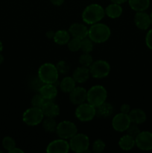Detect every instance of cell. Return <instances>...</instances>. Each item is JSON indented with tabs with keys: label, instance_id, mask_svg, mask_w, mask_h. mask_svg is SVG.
I'll use <instances>...</instances> for the list:
<instances>
[{
	"label": "cell",
	"instance_id": "74e56055",
	"mask_svg": "<svg viewBox=\"0 0 152 153\" xmlns=\"http://www.w3.org/2000/svg\"><path fill=\"white\" fill-rule=\"evenodd\" d=\"M52 4L55 6H61L63 4L65 0H49Z\"/></svg>",
	"mask_w": 152,
	"mask_h": 153
},
{
	"label": "cell",
	"instance_id": "d4e9b609",
	"mask_svg": "<svg viewBox=\"0 0 152 153\" xmlns=\"http://www.w3.org/2000/svg\"><path fill=\"white\" fill-rule=\"evenodd\" d=\"M55 43L58 45H65L70 40V34L66 30H59L55 33L53 38Z\"/></svg>",
	"mask_w": 152,
	"mask_h": 153
},
{
	"label": "cell",
	"instance_id": "7a4b0ae2",
	"mask_svg": "<svg viewBox=\"0 0 152 153\" xmlns=\"http://www.w3.org/2000/svg\"><path fill=\"white\" fill-rule=\"evenodd\" d=\"M105 16V10L98 4H91L86 6L82 13V19L88 25L99 22Z\"/></svg>",
	"mask_w": 152,
	"mask_h": 153
},
{
	"label": "cell",
	"instance_id": "1f68e13d",
	"mask_svg": "<svg viewBox=\"0 0 152 153\" xmlns=\"http://www.w3.org/2000/svg\"><path fill=\"white\" fill-rule=\"evenodd\" d=\"M105 147V143L101 139H97L92 144V151L96 153H101L104 150Z\"/></svg>",
	"mask_w": 152,
	"mask_h": 153
},
{
	"label": "cell",
	"instance_id": "ffe728a7",
	"mask_svg": "<svg viewBox=\"0 0 152 153\" xmlns=\"http://www.w3.org/2000/svg\"><path fill=\"white\" fill-rule=\"evenodd\" d=\"M135 137H132L129 134H125V135L122 136L119 140V146L122 150H131L135 146Z\"/></svg>",
	"mask_w": 152,
	"mask_h": 153
},
{
	"label": "cell",
	"instance_id": "836d02e7",
	"mask_svg": "<svg viewBox=\"0 0 152 153\" xmlns=\"http://www.w3.org/2000/svg\"><path fill=\"white\" fill-rule=\"evenodd\" d=\"M128 131V134L132 136V137H136L138 135L139 133L140 132L139 128L138 126V124L134 123H131L130 124V126H128V128L126 130Z\"/></svg>",
	"mask_w": 152,
	"mask_h": 153
},
{
	"label": "cell",
	"instance_id": "44dd1931",
	"mask_svg": "<svg viewBox=\"0 0 152 153\" xmlns=\"http://www.w3.org/2000/svg\"><path fill=\"white\" fill-rule=\"evenodd\" d=\"M113 106L109 102H104L96 108V116L101 118H108L113 114Z\"/></svg>",
	"mask_w": 152,
	"mask_h": 153
},
{
	"label": "cell",
	"instance_id": "7bdbcfd3",
	"mask_svg": "<svg viewBox=\"0 0 152 153\" xmlns=\"http://www.w3.org/2000/svg\"><path fill=\"white\" fill-rule=\"evenodd\" d=\"M2 49H3V44L2 43H1V41H0V52L2 51Z\"/></svg>",
	"mask_w": 152,
	"mask_h": 153
},
{
	"label": "cell",
	"instance_id": "5b68a950",
	"mask_svg": "<svg viewBox=\"0 0 152 153\" xmlns=\"http://www.w3.org/2000/svg\"><path fill=\"white\" fill-rule=\"evenodd\" d=\"M69 146L76 153L90 152L88 150L89 146V138L85 134H76L70 138Z\"/></svg>",
	"mask_w": 152,
	"mask_h": 153
},
{
	"label": "cell",
	"instance_id": "cb8c5ba5",
	"mask_svg": "<svg viewBox=\"0 0 152 153\" xmlns=\"http://www.w3.org/2000/svg\"><path fill=\"white\" fill-rule=\"evenodd\" d=\"M76 82L73 77L66 76L61 80L60 83V88L64 93H70L75 88Z\"/></svg>",
	"mask_w": 152,
	"mask_h": 153
},
{
	"label": "cell",
	"instance_id": "ab89813d",
	"mask_svg": "<svg viewBox=\"0 0 152 153\" xmlns=\"http://www.w3.org/2000/svg\"><path fill=\"white\" fill-rule=\"evenodd\" d=\"M10 153H23V150L21 149H19V148L18 147H15L13 148L12 150H10V152H9Z\"/></svg>",
	"mask_w": 152,
	"mask_h": 153
},
{
	"label": "cell",
	"instance_id": "f546056e",
	"mask_svg": "<svg viewBox=\"0 0 152 153\" xmlns=\"http://www.w3.org/2000/svg\"><path fill=\"white\" fill-rule=\"evenodd\" d=\"M93 62L92 57L89 53H83L79 58V63L80 65L86 67H89Z\"/></svg>",
	"mask_w": 152,
	"mask_h": 153
},
{
	"label": "cell",
	"instance_id": "d6986e66",
	"mask_svg": "<svg viewBox=\"0 0 152 153\" xmlns=\"http://www.w3.org/2000/svg\"><path fill=\"white\" fill-rule=\"evenodd\" d=\"M128 116H129L130 120H131V123L138 124V125L144 123L145 122L146 119H147L145 112L139 108H135L131 110L129 114H128Z\"/></svg>",
	"mask_w": 152,
	"mask_h": 153
},
{
	"label": "cell",
	"instance_id": "277c9868",
	"mask_svg": "<svg viewBox=\"0 0 152 153\" xmlns=\"http://www.w3.org/2000/svg\"><path fill=\"white\" fill-rule=\"evenodd\" d=\"M58 71L52 63L42 64L38 70V78L43 84H55L58 80Z\"/></svg>",
	"mask_w": 152,
	"mask_h": 153
},
{
	"label": "cell",
	"instance_id": "f1b7e54d",
	"mask_svg": "<svg viewBox=\"0 0 152 153\" xmlns=\"http://www.w3.org/2000/svg\"><path fill=\"white\" fill-rule=\"evenodd\" d=\"M46 100L43 98V96L39 93V94H35V95L32 97L31 103L32 107L41 108L43 107V105H44V103L46 102Z\"/></svg>",
	"mask_w": 152,
	"mask_h": 153
},
{
	"label": "cell",
	"instance_id": "b9f144b4",
	"mask_svg": "<svg viewBox=\"0 0 152 153\" xmlns=\"http://www.w3.org/2000/svg\"><path fill=\"white\" fill-rule=\"evenodd\" d=\"M3 61H4V57H3V55L0 52V64H2Z\"/></svg>",
	"mask_w": 152,
	"mask_h": 153
},
{
	"label": "cell",
	"instance_id": "603a6c76",
	"mask_svg": "<svg viewBox=\"0 0 152 153\" xmlns=\"http://www.w3.org/2000/svg\"><path fill=\"white\" fill-rule=\"evenodd\" d=\"M131 8L135 11H145L150 6V0H128Z\"/></svg>",
	"mask_w": 152,
	"mask_h": 153
},
{
	"label": "cell",
	"instance_id": "d590c367",
	"mask_svg": "<svg viewBox=\"0 0 152 153\" xmlns=\"http://www.w3.org/2000/svg\"><path fill=\"white\" fill-rule=\"evenodd\" d=\"M44 84L40 81V79L39 78H37V79H34V81L31 82V88H33L34 89L37 90V91H40V88H41Z\"/></svg>",
	"mask_w": 152,
	"mask_h": 153
},
{
	"label": "cell",
	"instance_id": "4fadbf2b",
	"mask_svg": "<svg viewBox=\"0 0 152 153\" xmlns=\"http://www.w3.org/2000/svg\"><path fill=\"white\" fill-rule=\"evenodd\" d=\"M87 97V91L82 87H75L69 93V100L75 105L85 102Z\"/></svg>",
	"mask_w": 152,
	"mask_h": 153
},
{
	"label": "cell",
	"instance_id": "ac0fdd59",
	"mask_svg": "<svg viewBox=\"0 0 152 153\" xmlns=\"http://www.w3.org/2000/svg\"><path fill=\"white\" fill-rule=\"evenodd\" d=\"M89 76H90L89 69L83 66L77 67L74 70L72 74L73 79L77 83H84L89 79Z\"/></svg>",
	"mask_w": 152,
	"mask_h": 153
},
{
	"label": "cell",
	"instance_id": "ba28073f",
	"mask_svg": "<svg viewBox=\"0 0 152 153\" xmlns=\"http://www.w3.org/2000/svg\"><path fill=\"white\" fill-rule=\"evenodd\" d=\"M89 69L90 75L95 79H103L107 77L110 72V64L104 60L94 61Z\"/></svg>",
	"mask_w": 152,
	"mask_h": 153
},
{
	"label": "cell",
	"instance_id": "3957f363",
	"mask_svg": "<svg viewBox=\"0 0 152 153\" xmlns=\"http://www.w3.org/2000/svg\"><path fill=\"white\" fill-rule=\"evenodd\" d=\"M107 97V91L102 85H95L89 88L87 91L86 101L94 106L98 107L105 102Z\"/></svg>",
	"mask_w": 152,
	"mask_h": 153
},
{
	"label": "cell",
	"instance_id": "f6af8a7d",
	"mask_svg": "<svg viewBox=\"0 0 152 153\" xmlns=\"http://www.w3.org/2000/svg\"><path fill=\"white\" fill-rule=\"evenodd\" d=\"M2 152H1V151H0V153H1Z\"/></svg>",
	"mask_w": 152,
	"mask_h": 153
},
{
	"label": "cell",
	"instance_id": "83f0119b",
	"mask_svg": "<svg viewBox=\"0 0 152 153\" xmlns=\"http://www.w3.org/2000/svg\"><path fill=\"white\" fill-rule=\"evenodd\" d=\"M68 49L72 52H77L80 49L81 46V40L76 37H72L70 39L69 41L67 43Z\"/></svg>",
	"mask_w": 152,
	"mask_h": 153
},
{
	"label": "cell",
	"instance_id": "7c38bea8",
	"mask_svg": "<svg viewBox=\"0 0 152 153\" xmlns=\"http://www.w3.org/2000/svg\"><path fill=\"white\" fill-rule=\"evenodd\" d=\"M69 143L66 139H58L49 143L46 148L48 153H67L69 151Z\"/></svg>",
	"mask_w": 152,
	"mask_h": 153
},
{
	"label": "cell",
	"instance_id": "4dcf8cb0",
	"mask_svg": "<svg viewBox=\"0 0 152 153\" xmlns=\"http://www.w3.org/2000/svg\"><path fill=\"white\" fill-rule=\"evenodd\" d=\"M2 146L4 149L10 152V150L16 147V142H15L14 139L12 138L11 137H5L3 138L2 140Z\"/></svg>",
	"mask_w": 152,
	"mask_h": 153
},
{
	"label": "cell",
	"instance_id": "30bf717a",
	"mask_svg": "<svg viewBox=\"0 0 152 153\" xmlns=\"http://www.w3.org/2000/svg\"><path fill=\"white\" fill-rule=\"evenodd\" d=\"M136 146L143 151L152 149V132L148 131H140L135 137Z\"/></svg>",
	"mask_w": 152,
	"mask_h": 153
},
{
	"label": "cell",
	"instance_id": "8992f818",
	"mask_svg": "<svg viewBox=\"0 0 152 153\" xmlns=\"http://www.w3.org/2000/svg\"><path fill=\"white\" fill-rule=\"evenodd\" d=\"M75 114L77 119L81 122H89L96 116V108L89 102H83L77 105Z\"/></svg>",
	"mask_w": 152,
	"mask_h": 153
},
{
	"label": "cell",
	"instance_id": "60d3db41",
	"mask_svg": "<svg viewBox=\"0 0 152 153\" xmlns=\"http://www.w3.org/2000/svg\"><path fill=\"white\" fill-rule=\"evenodd\" d=\"M112 1V3H115V4H122L125 3L126 1H128V0H110Z\"/></svg>",
	"mask_w": 152,
	"mask_h": 153
},
{
	"label": "cell",
	"instance_id": "e575fe53",
	"mask_svg": "<svg viewBox=\"0 0 152 153\" xmlns=\"http://www.w3.org/2000/svg\"><path fill=\"white\" fill-rule=\"evenodd\" d=\"M146 46L152 50V29L149 30L145 37Z\"/></svg>",
	"mask_w": 152,
	"mask_h": 153
},
{
	"label": "cell",
	"instance_id": "e0dca14e",
	"mask_svg": "<svg viewBox=\"0 0 152 153\" xmlns=\"http://www.w3.org/2000/svg\"><path fill=\"white\" fill-rule=\"evenodd\" d=\"M39 93L46 100H52L58 95V89L55 84H44L40 88Z\"/></svg>",
	"mask_w": 152,
	"mask_h": 153
},
{
	"label": "cell",
	"instance_id": "ee69618b",
	"mask_svg": "<svg viewBox=\"0 0 152 153\" xmlns=\"http://www.w3.org/2000/svg\"><path fill=\"white\" fill-rule=\"evenodd\" d=\"M150 18H151V25H152V12L150 15Z\"/></svg>",
	"mask_w": 152,
	"mask_h": 153
},
{
	"label": "cell",
	"instance_id": "5bb4252c",
	"mask_svg": "<svg viewBox=\"0 0 152 153\" xmlns=\"http://www.w3.org/2000/svg\"><path fill=\"white\" fill-rule=\"evenodd\" d=\"M88 28L85 25L79 22H75L70 25L69 32L72 37H76L82 40L88 37Z\"/></svg>",
	"mask_w": 152,
	"mask_h": 153
},
{
	"label": "cell",
	"instance_id": "52a82bcc",
	"mask_svg": "<svg viewBox=\"0 0 152 153\" xmlns=\"http://www.w3.org/2000/svg\"><path fill=\"white\" fill-rule=\"evenodd\" d=\"M44 118V114L41 108L32 107L27 109L22 114V120L29 126L39 125Z\"/></svg>",
	"mask_w": 152,
	"mask_h": 153
},
{
	"label": "cell",
	"instance_id": "9c48e42d",
	"mask_svg": "<svg viewBox=\"0 0 152 153\" xmlns=\"http://www.w3.org/2000/svg\"><path fill=\"white\" fill-rule=\"evenodd\" d=\"M77 128L75 124L68 120L59 123L57 126L56 133L61 138L70 139L77 134Z\"/></svg>",
	"mask_w": 152,
	"mask_h": 153
},
{
	"label": "cell",
	"instance_id": "6da1fadb",
	"mask_svg": "<svg viewBox=\"0 0 152 153\" xmlns=\"http://www.w3.org/2000/svg\"><path fill=\"white\" fill-rule=\"evenodd\" d=\"M110 35L111 31L108 25L101 22L93 24L88 30V37L93 43H104L108 40Z\"/></svg>",
	"mask_w": 152,
	"mask_h": 153
},
{
	"label": "cell",
	"instance_id": "4316f807",
	"mask_svg": "<svg viewBox=\"0 0 152 153\" xmlns=\"http://www.w3.org/2000/svg\"><path fill=\"white\" fill-rule=\"evenodd\" d=\"M80 50L83 53H90L93 50V42L87 37L82 39Z\"/></svg>",
	"mask_w": 152,
	"mask_h": 153
},
{
	"label": "cell",
	"instance_id": "8fae6325",
	"mask_svg": "<svg viewBox=\"0 0 152 153\" xmlns=\"http://www.w3.org/2000/svg\"><path fill=\"white\" fill-rule=\"evenodd\" d=\"M131 123V122L128 114L122 112L115 115L112 120V126L113 129L119 132H123L126 131Z\"/></svg>",
	"mask_w": 152,
	"mask_h": 153
},
{
	"label": "cell",
	"instance_id": "8d00e7d4",
	"mask_svg": "<svg viewBox=\"0 0 152 153\" xmlns=\"http://www.w3.org/2000/svg\"><path fill=\"white\" fill-rule=\"evenodd\" d=\"M130 111H131V107H130V105L128 104H123L121 105L120 111L122 112V113L127 114H128L130 112Z\"/></svg>",
	"mask_w": 152,
	"mask_h": 153
},
{
	"label": "cell",
	"instance_id": "484cf974",
	"mask_svg": "<svg viewBox=\"0 0 152 153\" xmlns=\"http://www.w3.org/2000/svg\"><path fill=\"white\" fill-rule=\"evenodd\" d=\"M57 126H58V124H57L54 117H46V119L43 120V129L47 131V132L52 133L56 131Z\"/></svg>",
	"mask_w": 152,
	"mask_h": 153
},
{
	"label": "cell",
	"instance_id": "d6a6232c",
	"mask_svg": "<svg viewBox=\"0 0 152 153\" xmlns=\"http://www.w3.org/2000/svg\"><path fill=\"white\" fill-rule=\"evenodd\" d=\"M55 66H56L58 73L61 74H66L69 71V65L65 61H60Z\"/></svg>",
	"mask_w": 152,
	"mask_h": 153
},
{
	"label": "cell",
	"instance_id": "2e32d148",
	"mask_svg": "<svg viewBox=\"0 0 152 153\" xmlns=\"http://www.w3.org/2000/svg\"><path fill=\"white\" fill-rule=\"evenodd\" d=\"M41 110L44 117H48L55 118L60 114V107L52 100H46L41 108Z\"/></svg>",
	"mask_w": 152,
	"mask_h": 153
},
{
	"label": "cell",
	"instance_id": "f35d334b",
	"mask_svg": "<svg viewBox=\"0 0 152 153\" xmlns=\"http://www.w3.org/2000/svg\"><path fill=\"white\" fill-rule=\"evenodd\" d=\"M55 33L53 31H48L46 32V36L48 37L49 39H53L54 38V36H55Z\"/></svg>",
	"mask_w": 152,
	"mask_h": 153
},
{
	"label": "cell",
	"instance_id": "9a60e30c",
	"mask_svg": "<svg viewBox=\"0 0 152 153\" xmlns=\"http://www.w3.org/2000/svg\"><path fill=\"white\" fill-rule=\"evenodd\" d=\"M134 23L139 29H148L151 25L150 15H148L145 11L137 12L134 16Z\"/></svg>",
	"mask_w": 152,
	"mask_h": 153
},
{
	"label": "cell",
	"instance_id": "7402d4cb",
	"mask_svg": "<svg viewBox=\"0 0 152 153\" xmlns=\"http://www.w3.org/2000/svg\"><path fill=\"white\" fill-rule=\"evenodd\" d=\"M104 10H105V14L111 19L119 18L122 13V7L121 4H115V3L109 4L104 9Z\"/></svg>",
	"mask_w": 152,
	"mask_h": 153
}]
</instances>
